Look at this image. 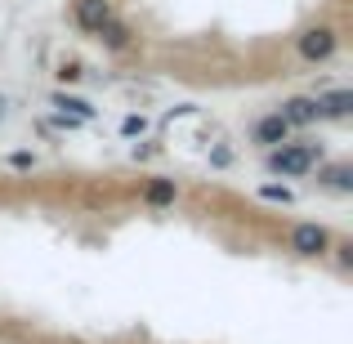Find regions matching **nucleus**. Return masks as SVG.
I'll return each instance as SVG.
<instances>
[{"label":"nucleus","instance_id":"4","mask_svg":"<svg viewBox=\"0 0 353 344\" xmlns=\"http://www.w3.org/2000/svg\"><path fill=\"white\" fill-rule=\"evenodd\" d=\"M72 18H77V27H85V32H99L103 23H112V5H108V0H77Z\"/></svg>","mask_w":353,"mask_h":344},{"label":"nucleus","instance_id":"7","mask_svg":"<svg viewBox=\"0 0 353 344\" xmlns=\"http://www.w3.org/2000/svg\"><path fill=\"white\" fill-rule=\"evenodd\" d=\"M318 112L322 117H349L353 112V94L349 90H331V94L318 99Z\"/></svg>","mask_w":353,"mask_h":344},{"label":"nucleus","instance_id":"9","mask_svg":"<svg viewBox=\"0 0 353 344\" xmlns=\"http://www.w3.org/2000/svg\"><path fill=\"white\" fill-rule=\"evenodd\" d=\"M94 36L108 45V50H125V45H130V27H125V23H117V18H112V23H103Z\"/></svg>","mask_w":353,"mask_h":344},{"label":"nucleus","instance_id":"5","mask_svg":"<svg viewBox=\"0 0 353 344\" xmlns=\"http://www.w3.org/2000/svg\"><path fill=\"white\" fill-rule=\"evenodd\" d=\"M286 134H291V125H286V117H282V112H268V117H259V121H255V139H259L264 148L286 143Z\"/></svg>","mask_w":353,"mask_h":344},{"label":"nucleus","instance_id":"16","mask_svg":"<svg viewBox=\"0 0 353 344\" xmlns=\"http://www.w3.org/2000/svg\"><path fill=\"white\" fill-rule=\"evenodd\" d=\"M9 161H14V165H18V170H27V165H32V161H36V156H32V152H14V156H9Z\"/></svg>","mask_w":353,"mask_h":344},{"label":"nucleus","instance_id":"11","mask_svg":"<svg viewBox=\"0 0 353 344\" xmlns=\"http://www.w3.org/2000/svg\"><path fill=\"white\" fill-rule=\"evenodd\" d=\"M322 179H327L331 188H340V192H349V188H353V170H349V165H331Z\"/></svg>","mask_w":353,"mask_h":344},{"label":"nucleus","instance_id":"12","mask_svg":"<svg viewBox=\"0 0 353 344\" xmlns=\"http://www.w3.org/2000/svg\"><path fill=\"white\" fill-rule=\"evenodd\" d=\"M259 197H264V201H282V206H291V188H286V183H264V188H259Z\"/></svg>","mask_w":353,"mask_h":344},{"label":"nucleus","instance_id":"6","mask_svg":"<svg viewBox=\"0 0 353 344\" xmlns=\"http://www.w3.org/2000/svg\"><path fill=\"white\" fill-rule=\"evenodd\" d=\"M277 112L286 117V125H313V121H322L318 112V99H286Z\"/></svg>","mask_w":353,"mask_h":344},{"label":"nucleus","instance_id":"13","mask_svg":"<svg viewBox=\"0 0 353 344\" xmlns=\"http://www.w3.org/2000/svg\"><path fill=\"white\" fill-rule=\"evenodd\" d=\"M143 130H148V121H143V117H125V121H121V134H125V139L143 134Z\"/></svg>","mask_w":353,"mask_h":344},{"label":"nucleus","instance_id":"8","mask_svg":"<svg viewBox=\"0 0 353 344\" xmlns=\"http://www.w3.org/2000/svg\"><path fill=\"white\" fill-rule=\"evenodd\" d=\"M54 108H59L63 117H77V121L94 117V103H85V99H77V94H54Z\"/></svg>","mask_w":353,"mask_h":344},{"label":"nucleus","instance_id":"3","mask_svg":"<svg viewBox=\"0 0 353 344\" xmlns=\"http://www.w3.org/2000/svg\"><path fill=\"white\" fill-rule=\"evenodd\" d=\"M327 228L322 224H300L291 232V250L295 255H304V259H313V255H322V250H327Z\"/></svg>","mask_w":353,"mask_h":344},{"label":"nucleus","instance_id":"10","mask_svg":"<svg viewBox=\"0 0 353 344\" xmlns=\"http://www.w3.org/2000/svg\"><path fill=\"white\" fill-rule=\"evenodd\" d=\"M174 201V179H152L148 183V206H170Z\"/></svg>","mask_w":353,"mask_h":344},{"label":"nucleus","instance_id":"1","mask_svg":"<svg viewBox=\"0 0 353 344\" xmlns=\"http://www.w3.org/2000/svg\"><path fill=\"white\" fill-rule=\"evenodd\" d=\"M313 148L309 143H277L273 152H268V170L273 174H291V179H300V174L313 170Z\"/></svg>","mask_w":353,"mask_h":344},{"label":"nucleus","instance_id":"2","mask_svg":"<svg viewBox=\"0 0 353 344\" xmlns=\"http://www.w3.org/2000/svg\"><path fill=\"white\" fill-rule=\"evenodd\" d=\"M336 45H340V36L331 32V27H309V32L300 36V54L309 63H327L331 54H336Z\"/></svg>","mask_w":353,"mask_h":344},{"label":"nucleus","instance_id":"14","mask_svg":"<svg viewBox=\"0 0 353 344\" xmlns=\"http://www.w3.org/2000/svg\"><path fill=\"white\" fill-rule=\"evenodd\" d=\"M81 77H85L81 63H63V68H59V81H68V85H72V81H81Z\"/></svg>","mask_w":353,"mask_h":344},{"label":"nucleus","instance_id":"15","mask_svg":"<svg viewBox=\"0 0 353 344\" xmlns=\"http://www.w3.org/2000/svg\"><path fill=\"white\" fill-rule=\"evenodd\" d=\"M210 161H215V165H228V161H233V152H228V148H215V152H210Z\"/></svg>","mask_w":353,"mask_h":344}]
</instances>
